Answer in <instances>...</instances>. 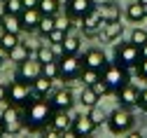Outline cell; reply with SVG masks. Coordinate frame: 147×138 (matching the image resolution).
Masks as SVG:
<instances>
[{
    "instance_id": "6da1fadb",
    "label": "cell",
    "mask_w": 147,
    "mask_h": 138,
    "mask_svg": "<svg viewBox=\"0 0 147 138\" xmlns=\"http://www.w3.org/2000/svg\"><path fill=\"white\" fill-rule=\"evenodd\" d=\"M21 110H24V122H26L28 131H42V129H47L49 122H51V115H54L51 103L45 101L42 96H30V101Z\"/></svg>"
},
{
    "instance_id": "7a4b0ae2",
    "label": "cell",
    "mask_w": 147,
    "mask_h": 138,
    "mask_svg": "<svg viewBox=\"0 0 147 138\" xmlns=\"http://www.w3.org/2000/svg\"><path fill=\"white\" fill-rule=\"evenodd\" d=\"M100 77H103V82L110 87L112 94H117L124 84L131 82V80H128V70L121 63H117V61H107L105 68H103V73H100Z\"/></svg>"
},
{
    "instance_id": "3957f363",
    "label": "cell",
    "mask_w": 147,
    "mask_h": 138,
    "mask_svg": "<svg viewBox=\"0 0 147 138\" xmlns=\"http://www.w3.org/2000/svg\"><path fill=\"white\" fill-rule=\"evenodd\" d=\"M107 129L112 131V133H128L133 129L136 120H133V112L128 110V108H117L107 115Z\"/></svg>"
},
{
    "instance_id": "277c9868",
    "label": "cell",
    "mask_w": 147,
    "mask_h": 138,
    "mask_svg": "<svg viewBox=\"0 0 147 138\" xmlns=\"http://www.w3.org/2000/svg\"><path fill=\"white\" fill-rule=\"evenodd\" d=\"M0 120H3L5 124V133L7 136H16V133H21L26 129V122H24V110L19 105H7L3 110V115H0Z\"/></svg>"
},
{
    "instance_id": "5b68a950",
    "label": "cell",
    "mask_w": 147,
    "mask_h": 138,
    "mask_svg": "<svg viewBox=\"0 0 147 138\" xmlns=\"http://www.w3.org/2000/svg\"><path fill=\"white\" fill-rule=\"evenodd\" d=\"M115 61L121 63L126 70L128 68H136L140 63V47L133 45L131 40H128V42H119L115 47Z\"/></svg>"
},
{
    "instance_id": "8992f818",
    "label": "cell",
    "mask_w": 147,
    "mask_h": 138,
    "mask_svg": "<svg viewBox=\"0 0 147 138\" xmlns=\"http://www.w3.org/2000/svg\"><path fill=\"white\" fill-rule=\"evenodd\" d=\"M30 96H33L30 84H26V82H21V80H16V77H14V82L7 84V103H12V105L24 108V105L30 101Z\"/></svg>"
},
{
    "instance_id": "52a82bcc",
    "label": "cell",
    "mask_w": 147,
    "mask_h": 138,
    "mask_svg": "<svg viewBox=\"0 0 147 138\" xmlns=\"http://www.w3.org/2000/svg\"><path fill=\"white\" fill-rule=\"evenodd\" d=\"M84 63H82V58L80 56H68L63 54L59 58V70H61V80L65 82H72V80H80V73H82Z\"/></svg>"
},
{
    "instance_id": "ba28073f",
    "label": "cell",
    "mask_w": 147,
    "mask_h": 138,
    "mask_svg": "<svg viewBox=\"0 0 147 138\" xmlns=\"http://www.w3.org/2000/svg\"><path fill=\"white\" fill-rule=\"evenodd\" d=\"M40 75H42V63L38 61V58H28V61L19 63L16 80H21V82H26V84H33Z\"/></svg>"
},
{
    "instance_id": "9c48e42d",
    "label": "cell",
    "mask_w": 147,
    "mask_h": 138,
    "mask_svg": "<svg viewBox=\"0 0 147 138\" xmlns=\"http://www.w3.org/2000/svg\"><path fill=\"white\" fill-rule=\"evenodd\" d=\"M91 10H96V3H94V0H65V14H68L70 19H75V21L84 19Z\"/></svg>"
},
{
    "instance_id": "30bf717a",
    "label": "cell",
    "mask_w": 147,
    "mask_h": 138,
    "mask_svg": "<svg viewBox=\"0 0 147 138\" xmlns=\"http://www.w3.org/2000/svg\"><path fill=\"white\" fill-rule=\"evenodd\" d=\"M82 63H84V68H91V70L103 73V68H105V63H107V56L103 54V49L91 47V49H86V52H84Z\"/></svg>"
},
{
    "instance_id": "8fae6325",
    "label": "cell",
    "mask_w": 147,
    "mask_h": 138,
    "mask_svg": "<svg viewBox=\"0 0 147 138\" xmlns=\"http://www.w3.org/2000/svg\"><path fill=\"white\" fill-rule=\"evenodd\" d=\"M80 24H82L84 35H98V33H100V28H103L107 21H105V19L98 14V10H91L84 19H80Z\"/></svg>"
},
{
    "instance_id": "7c38bea8",
    "label": "cell",
    "mask_w": 147,
    "mask_h": 138,
    "mask_svg": "<svg viewBox=\"0 0 147 138\" xmlns=\"http://www.w3.org/2000/svg\"><path fill=\"white\" fill-rule=\"evenodd\" d=\"M117 98H119L121 108H133V105H138V101H140V89H138L133 82H128V84H124V87L117 91Z\"/></svg>"
},
{
    "instance_id": "4fadbf2b",
    "label": "cell",
    "mask_w": 147,
    "mask_h": 138,
    "mask_svg": "<svg viewBox=\"0 0 147 138\" xmlns=\"http://www.w3.org/2000/svg\"><path fill=\"white\" fill-rule=\"evenodd\" d=\"M21 19V28L28 31V33H35V31H40V21H42V14L38 7H33V10H24L19 14Z\"/></svg>"
},
{
    "instance_id": "5bb4252c",
    "label": "cell",
    "mask_w": 147,
    "mask_h": 138,
    "mask_svg": "<svg viewBox=\"0 0 147 138\" xmlns=\"http://www.w3.org/2000/svg\"><path fill=\"white\" fill-rule=\"evenodd\" d=\"M72 129L77 131V136H80V138H89V136L94 133L98 126L91 122V117H89L86 112H82V115H77V117H72Z\"/></svg>"
},
{
    "instance_id": "9a60e30c",
    "label": "cell",
    "mask_w": 147,
    "mask_h": 138,
    "mask_svg": "<svg viewBox=\"0 0 147 138\" xmlns=\"http://www.w3.org/2000/svg\"><path fill=\"white\" fill-rule=\"evenodd\" d=\"M49 103H51L54 110H70L72 103H75V96H72L68 89H59V91H54V94H51Z\"/></svg>"
},
{
    "instance_id": "2e32d148",
    "label": "cell",
    "mask_w": 147,
    "mask_h": 138,
    "mask_svg": "<svg viewBox=\"0 0 147 138\" xmlns=\"http://www.w3.org/2000/svg\"><path fill=\"white\" fill-rule=\"evenodd\" d=\"M96 10H98V14L105 19V21H119V16H121V10H119V5L115 3V0H107V3L96 5Z\"/></svg>"
},
{
    "instance_id": "e0dca14e",
    "label": "cell",
    "mask_w": 147,
    "mask_h": 138,
    "mask_svg": "<svg viewBox=\"0 0 147 138\" xmlns=\"http://www.w3.org/2000/svg\"><path fill=\"white\" fill-rule=\"evenodd\" d=\"M124 33V26H121V21H107L103 28H100V33H98V37L100 40H105V42H115L117 37Z\"/></svg>"
},
{
    "instance_id": "ac0fdd59",
    "label": "cell",
    "mask_w": 147,
    "mask_h": 138,
    "mask_svg": "<svg viewBox=\"0 0 147 138\" xmlns=\"http://www.w3.org/2000/svg\"><path fill=\"white\" fill-rule=\"evenodd\" d=\"M0 28L5 33H21V19L19 14H9V12H3L0 14Z\"/></svg>"
},
{
    "instance_id": "d6986e66",
    "label": "cell",
    "mask_w": 147,
    "mask_h": 138,
    "mask_svg": "<svg viewBox=\"0 0 147 138\" xmlns=\"http://www.w3.org/2000/svg\"><path fill=\"white\" fill-rule=\"evenodd\" d=\"M51 87H54V80H49V77L40 75L38 80L30 84V91H33V96H42V98H47V96L51 94Z\"/></svg>"
},
{
    "instance_id": "ffe728a7",
    "label": "cell",
    "mask_w": 147,
    "mask_h": 138,
    "mask_svg": "<svg viewBox=\"0 0 147 138\" xmlns=\"http://www.w3.org/2000/svg\"><path fill=\"white\" fill-rule=\"evenodd\" d=\"M49 126L59 129V131H65V129H70V126H72V117L68 115V110H54Z\"/></svg>"
},
{
    "instance_id": "44dd1931",
    "label": "cell",
    "mask_w": 147,
    "mask_h": 138,
    "mask_svg": "<svg viewBox=\"0 0 147 138\" xmlns=\"http://www.w3.org/2000/svg\"><path fill=\"white\" fill-rule=\"evenodd\" d=\"M126 19H128V21H133V24H140L142 19H147V7L140 5L138 0L131 3V5H126Z\"/></svg>"
},
{
    "instance_id": "7402d4cb",
    "label": "cell",
    "mask_w": 147,
    "mask_h": 138,
    "mask_svg": "<svg viewBox=\"0 0 147 138\" xmlns=\"http://www.w3.org/2000/svg\"><path fill=\"white\" fill-rule=\"evenodd\" d=\"M28 58H30V47L24 45V42H19L16 47L9 49V61H14V63H24Z\"/></svg>"
},
{
    "instance_id": "603a6c76",
    "label": "cell",
    "mask_w": 147,
    "mask_h": 138,
    "mask_svg": "<svg viewBox=\"0 0 147 138\" xmlns=\"http://www.w3.org/2000/svg\"><path fill=\"white\" fill-rule=\"evenodd\" d=\"M35 58H38L40 63H51V61H59L56 52H54V47L47 42V45H40L38 52H35Z\"/></svg>"
},
{
    "instance_id": "cb8c5ba5",
    "label": "cell",
    "mask_w": 147,
    "mask_h": 138,
    "mask_svg": "<svg viewBox=\"0 0 147 138\" xmlns=\"http://www.w3.org/2000/svg\"><path fill=\"white\" fill-rule=\"evenodd\" d=\"M63 54H68V56H77L80 54V49H82V40L77 35H65V40H63Z\"/></svg>"
},
{
    "instance_id": "d4e9b609",
    "label": "cell",
    "mask_w": 147,
    "mask_h": 138,
    "mask_svg": "<svg viewBox=\"0 0 147 138\" xmlns=\"http://www.w3.org/2000/svg\"><path fill=\"white\" fill-rule=\"evenodd\" d=\"M38 10H40L42 16H56L61 12V5H59V0H40Z\"/></svg>"
},
{
    "instance_id": "484cf974",
    "label": "cell",
    "mask_w": 147,
    "mask_h": 138,
    "mask_svg": "<svg viewBox=\"0 0 147 138\" xmlns=\"http://www.w3.org/2000/svg\"><path fill=\"white\" fill-rule=\"evenodd\" d=\"M80 103L89 110V108H96L98 105V96H96V91L91 89V87H84L82 89V94H80Z\"/></svg>"
},
{
    "instance_id": "4316f807",
    "label": "cell",
    "mask_w": 147,
    "mask_h": 138,
    "mask_svg": "<svg viewBox=\"0 0 147 138\" xmlns=\"http://www.w3.org/2000/svg\"><path fill=\"white\" fill-rule=\"evenodd\" d=\"M80 80L84 82V87H94V84L100 80V73H98V70H91V68H82Z\"/></svg>"
},
{
    "instance_id": "83f0119b",
    "label": "cell",
    "mask_w": 147,
    "mask_h": 138,
    "mask_svg": "<svg viewBox=\"0 0 147 138\" xmlns=\"http://www.w3.org/2000/svg\"><path fill=\"white\" fill-rule=\"evenodd\" d=\"M19 42H21V40H19V33H5V31H3V35H0V45H3L7 52H9L12 47H16Z\"/></svg>"
},
{
    "instance_id": "f1b7e54d",
    "label": "cell",
    "mask_w": 147,
    "mask_h": 138,
    "mask_svg": "<svg viewBox=\"0 0 147 138\" xmlns=\"http://www.w3.org/2000/svg\"><path fill=\"white\" fill-rule=\"evenodd\" d=\"M42 75L49 77V80H59L61 70H59V61H51V63H42Z\"/></svg>"
},
{
    "instance_id": "f546056e",
    "label": "cell",
    "mask_w": 147,
    "mask_h": 138,
    "mask_svg": "<svg viewBox=\"0 0 147 138\" xmlns=\"http://www.w3.org/2000/svg\"><path fill=\"white\" fill-rule=\"evenodd\" d=\"M86 115L91 117V122H94L96 126H100L103 122H107V115H105V112H103L98 105H96V108H89V112H86Z\"/></svg>"
},
{
    "instance_id": "4dcf8cb0",
    "label": "cell",
    "mask_w": 147,
    "mask_h": 138,
    "mask_svg": "<svg viewBox=\"0 0 147 138\" xmlns=\"http://www.w3.org/2000/svg\"><path fill=\"white\" fill-rule=\"evenodd\" d=\"M54 19H56V28H61V31H65V33L75 26V19H70L68 14H56Z\"/></svg>"
},
{
    "instance_id": "1f68e13d",
    "label": "cell",
    "mask_w": 147,
    "mask_h": 138,
    "mask_svg": "<svg viewBox=\"0 0 147 138\" xmlns=\"http://www.w3.org/2000/svg\"><path fill=\"white\" fill-rule=\"evenodd\" d=\"M54 28H56V19H54V16H42V21H40V31H38V33H42V35L47 37Z\"/></svg>"
},
{
    "instance_id": "d6a6232c",
    "label": "cell",
    "mask_w": 147,
    "mask_h": 138,
    "mask_svg": "<svg viewBox=\"0 0 147 138\" xmlns=\"http://www.w3.org/2000/svg\"><path fill=\"white\" fill-rule=\"evenodd\" d=\"M65 31H61V28H54L49 35H47V42L49 45H63V40H65Z\"/></svg>"
},
{
    "instance_id": "836d02e7",
    "label": "cell",
    "mask_w": 147,
    "mask_h": 138,
    "mask_svg": "<svg viewBox=\"0 0 147 138\" xmlns=\"http://www.w3.org/2000/svg\"><path fill=\"white\" fill-rule=\"evenodd\" d=\"M5 12H9V14H21L24 12V5H21V0H5Z\"/></svg>"
},
{
    "instance_id": "e575fe53",
    "label": "cell",
    "mask_w": 147,
    "mask_h": 138,
    "mask_svg": "<svg viewBox=\"0 0 147 138\" xmlns=\"http://www.w3.org/2000/svg\"><path fill=\"white\" fill-rule=\"evenodd\" d=\"M131 42L138 45V47H142V45L147 42V31H145V28H136L133 35H131Z\"/></svg>"
},
{
    "instance_id": "d590c367",
    "label": "cell",
    "mask_w": 147,
    "mask_h": 138,
    "mask_svg": "<svg viewBox=\"0 0 147 138\" xmlns=\"http://www.w3.org/2000/svg\"><path fill=\"white\" fill-rule=\"evenodd\" d=\"M91 89L96 91V96H98V98H103V96H107V94H112V91H110V87H107V84L103 82V77H100V80H98V82H96L94 87H91Z\"/></svg>"
},
{
    "instance_id": "8d00e7d4",
    "label": "cell",
    "mask_w": 147,
    "mask_h": 138,
    "mask_svg": "<svg viewBox=\"0 0 147 138\" xmlns=\"http://www.w3.org/2000/svg\"><path fill=\"white\" fill-rule=\"evenodd\" d=\"M61 133H63V131L54 129V126H47V129L40 131V138H61Z\"/></svg>"
},
{
    "instance_id": "74e56055",
    "label": "cell",
    "mask_w": 147,
    "mask_h": 138,
    "mask_svg": "<svg viewBox=\"0 0 147 138\" xmlns=\"http://www.w3.org/2000/svg\"><path fill=\"white\" fill-rule=\"evenodd\" d=\"M136 73H138V77H142L147 82V58H140V63L136 66Z\"/></svg>"
},
{
    "instance_id": "f35d334b",
    "label": "cell",
    "mask_w": 147,
    "mask_h": 138,
    "mask_svg": "<svg viewBox=\"0 0 147 138\" xmlns=\"http://www.w3.org/2000/svg\"><path fill=\"white\" fill-rule=\"evenodd\" d=\"M138 108L147 112V89H142V91H140V101H138Z\"/></svg>"
},
{
    "instance_id": "ab89813d",
    "label": "cell",
    "mask_w": 147,
    "mask_h": 138,
    "mask_svg": "<svg viewBox=\"0 0 147 138\" xmlns=\"http://www.w3.org/2000/svg\"><path fill=\"white\" fill-rule=\"evenodd\" d=\"M5 61H9V52H7L3 45H0V66H3Z\"/></svg>"
},
{
    "instance_id": "60d3db41",
    "label": "cell",
    "mask_w": 147,
    "mask_h": 138,
    "mask_svg": "<svg viewBox=\"0 0 147 138\" xmlns=\"http://www.w3.org/2000/svg\"><path fill=\"white\" fill-rule=\"evenodd\" d=\"M61 138H80V136H77V131H75V129L70 126V129H65V131L61 133Z\"/></svg>"
},
{
    "instance_id": "b9f144b4",
    "label": "cell",
    "mask_w": 147,
    "mask_h": 138,
    "mask_svg": "<svg viewBox=\"0 0 147 138\" xmlns=\"http://www.w3.org/2000/svg\"><path fill=\"white\" fill-rule=\"evenodd\" d=\"M38 3H40V0H21L24 10H33V7H38Z\"/></svg>"
},
{
    "instance_id": "7bdbcfd3",
    "label": "cell",
    "mask_w": 147,
    "mask_h": 138,
    "mask_svg": "<svg viewBox=\"0 0 147 138\" xmlns=\"http://www.w3.org/2000/svg\"><path fill=\"white\" fill-rule=\"evenodd\" d=\"M0 103H7V84H0Z\"/></svg>"
},
{
    "instance_id": "ee69618b",
    "label": "cell",
    "mask_w": 147,
    "mask_h": 138,
    "mask_svg": "<svg viewBox=\"0 0 147 138\" xmlns=\"http://www.w3.org/2000/svg\"><path fill=\"white\" fill-rule=\"evenodd\" d=\"M124 138H145L140 131H128V133H124Z\"/></svg>"
},
{
    "instance_id": "f6af8a7d",
    "label": "cell",
    "mask_w": 147,
    "mask_h": 138,
    "mask_svg": "<svg viewBox=\"0 0 147 138\" xmlns=\"http://www.w3.org/2000/svg\"><path fill=\"white\" fill-rule=\"evenodd\" d=\"M140 58H147V42L140 47Z\"/></svg>"
},
{
    "instance_id": "bcb514c9",
    "label": "cell",
    "mask_w": 147,
    "mask_h": 138,
    "mask_svg": "<svg viewBox=\"0 0 147 138\" xmlns=\"http://www.w3.org/2000/svg\"><path fill=\"white\" fill-rule=\"evenodd\" d=\"M7 133H5V124H3V120H0V138H5Z\"/></svg>"
},
{
    "instance_id": "7dc6e473",
    "label": "cell",
    "mask_w": 147,
    "mask_h": 138,
    "mask_svg": "<svg viewBox=\"0 0 147 138\" xmlns=\"http://www.w3.org/2000/svg\"><path fill=\"white\" fill-rule=\"evenodd\" d=\"M138 3H140V5H145V7H147V0H138Z\"/></svg>"
},
{
    "instance_id": "c3c4849f",
    "label": "cell",
    "mask_w": 147,
    "mask_h": 138,
    "mask_svg": "<svg viewBox=\"0 0 147 138\" xmlns=\"http://www.w3.org/2000/svg\"><path fill=\"white\" fill-rule=\"evenodd\" d=\"M0 3H5V0H0Z\"/></svg>"
}]
</instances>
